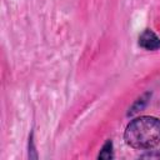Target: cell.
<instances>
[{
    "instance_id": "4",
    "label": "cell",
    "mask_w": 160,
    "mask_h": 160,
    "mask_svg": "<svg viewBox=\"0 0 160 160\" xmlns=\"http://www.w3.org/2000/svg\"><path fill=\"white\" fill-rule=\"evenodd\" d=\"M154 156H156V158H160V152H158V154H152V152H149V154H144V155H142V158H154Z\"/></svg>"
},
{
    "instance_id": "3",
    "label": "cell",
    "mask_w": 160,
    "mask_h": 160,
    "mask_svg": "<svg viewBox=\"0 0 160 160\" xmlns=\"http://www.w3.org/2000/svg\"><path fill=\"white\" fill-rule=\"evenodd\" d=\"M110 158H112V142L108 140L99 154V159H110Z\"/></svg>"
},
{
    "instance_id": "2",
    "label": "cell",
    "mask_w": 160,
    "mask_h": 160,
    "mask_svg": "<svg viewBox=\"0 0 160 160\" xmlns=\"http://www.w3.org/2000/svg\"><path fill=\"white\" fill-rule=\"evenodd\" d=\"M139 45L146 50H158L160 48V39L155 32L146 29L139 36Z\"/></svg>"
},
{
    "instance_id": "1",
    "label": "cell",
    "mask_w": 160,
    "mask_h": 160,
    "mask_svg": "<svg viewBox=\"0 0 160 160\" xmlns=\"http://www.w3.org/2000/svg\"><path fill=\"white\" fill-rule=\"evenodd\" d=\"M126 144L138 150H146L160 142V120L154 116H140L131 120L124 132Z\"/></svg>"
}]
</instances>
